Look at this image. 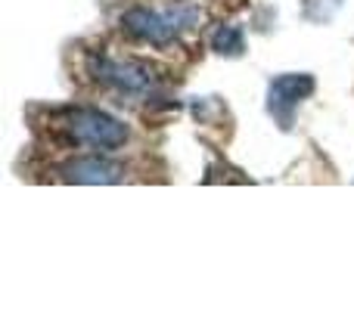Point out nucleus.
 <instances>
[{
	"mask_svg": "<svg viewBox=\"0 0 354 310\" xmlns=\"http://www.w3.org/2000/svg\"><path fill=\"white\" fill-rule=\"evenodd\" d=\"M212 50L218 56H243L245 53V35L239 25L227 22V25H218L212 35Z\"/></svg>",
	"mask_w": 354,
	"mask_h": 310,
	"instance_id": "6",
	"label": "nucleus"
},
{
	"mask_svg": "<svg viewBox=\"0 0 354 310\" xmlns=\"http://www.w3.org/2000/svg\"><path fill=\"white\" fill-rule=\"evenodd\" d=\"M202 19V10L196 3H177L168 10H147V6H131L122 12V31L134 41L153 43V47H168L183 31H189Z\"/></svg>",
	"mask_w": 354,
	"mask_h": 310,
	"instance_id": "1",
	"label": "nucleus"
},
{
	"mask_svg": "<svg viewBox=\"0 0 354 310\" xmlns=\"http://www.w3.org/2000/svg\"><path fill=\"white\" fill-rule=\"evenodd\" d=\"M314 93V78L305 72H289L280 75L268 84V112L274 115V122L280 124L283 130L292 128L295 109L305 103L308 97Z\"/></svg>",
	"mask_w": 354,
	"mask_h": 310,
	"instance_id": "4",
	"label": "nucleus"
},
{
	"mask_svg": "<svg viewBox=\"0 0 354 310\" xmlns=\"http://www.w3.org/2000/svg\"><path fill=\"white\" fill-rule=\"evenodd\" d=\"M87 75L100 87L122 93V97H153L156 72L134 59H112V56H87Z\"/></svg>",
	"mask_w": 354,
	"mask_h": 310,
	"instance_id": "3",
	"label": "nucleus"
},
{
	"mask_svg": "<svg viewBox=\"0 0 354 310\" xmlns=\"http://www.w3.org/2000/svg\"><path fill=\"white\" fill-rule=\"evenodd\" d=\"M56 177L62 183H91V186H106V183H118L124 177V168L112 158L103 155H81L72 162L59 164Z\"/></svg>",
	"mask_w": 354,
	"mask_h": 310,
	"instance_id": "5",
	"label": "nucleus"
},
{
	"mask_svg": "<svg viewBox=\"0 0 354 310\" xmlns=\"http://www.w3.org/2000/svg\"><path fill=\"white\" fill-rule=\"evenodd\" d=\"M56 124L66 130L68 140L81 143V146H93L103 153H115L131 140V128L118 118H112L103 109H91V106H75V109H62L56 115Z\"/></svg>",
	"mask_w": 354,
	"mask_h": 310,
	"instance_id": "2",
	"label": "nucleus"
}]
</instances>
